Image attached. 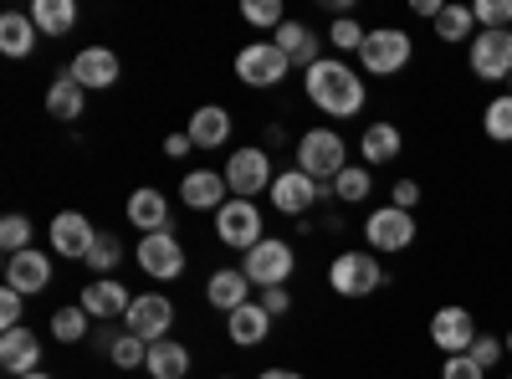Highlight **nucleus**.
<instances>
[{"instance_id": "f257e3e1", "label": "nucleus", "mask_w": 512, "mask_h": 379, "mask_svg": "<svg viewBox=\"0 0 512 379\" xmlns=\"http://www.w3.org/2000/svg\"><path fill=\"white\" fill-rule=\"evenodd\" d=\"M308 82V103L328 118H359L364 103H369V88L359 82V72L349 62H338V57H323L303 72Z\"/></svg>"}, {"instance_id": "f03ea898", "label": "nucleus", "mask_w": 512, "mask_h": 379, "mask_svg": "<svg viewBox=\"0 0 512 379\" xmlns=\"http://www.w3.org/2000/svg\"><path fill=\"white\" fill-rule=\"evenodd\" d=\"M297 170L313 175L318 185H333L338 175L349 170V149H344V139H338L333 129H308L303 139H297Z\"/></svg>"}, {"instance_id": "7ed1b4c3", "label": "nucleus", "mask_w": 512, "mask_h": 379, "mask_svg": "<svg viewBox=\"0 0 512 379\" xmlns=\"http://www.w3.org/2000/svg\"><path fill=\"white\" fill-rule=\"evenodd\" d=\"M420 236L415 226V210H400V205H379L364 216V246L369 251H384V257H400V251H410Z\"/></svg>"}, {"instance_id": "20e7f679", "label": "nucleus", "mask_w": 512, "mask_h": 379, "mask_svg": "<svg viewBox=\"0 0 512 379\" xmlns=\"http://www.w3.org/2000/svg\"><path fill=\"white\" fill-rule=\"evenodd\" d=\"M328 287L338 298H374L384 287V267L374 251H338L333 267H328Z\"/></svg>"}, {"instance_id": "39448f33", "label": "nucleus", "mask_w": 512, "mask_h": 379, "mask_svg": "<svg viewBox=\"0 0 512 379\" xmlns=\"http://www.w3.org/2000/svg\"><path fill=\"white\" fill-rule=\"evenodd\" d=\"M410 57H415V41L400 26H374L369 41L359 47V62H364L369 77H395V72L410 67Z\"/></svg>"}, {"instance_id": "423d86ee", "label": "nucleus", "mask_w": 512, "mask_h": 379, "mask_svg": "<svg viewBox=\"0 0 512 379\" xmlns=\"http://www.w3.org/2000/svg\"><path fill=\"white\" fill-rule=\"evenodd\" d=\"M292 267H297V251H292V241H282V236H262L246 257H241V272L251 277V287H287V277H292Z\"/></svg>"}, {"instance_id": "0eeeda50", "label": "nucleus", "mask_w": 512, "mask_h": 379, "mask_svg": "<svg viewBox=\"0 0 512 379\" xmlns=\"http://www.w3.org/2000/svg\"><path fill=\"white\" fill-rule=\"evenodd\" d=\"M466 67L482 82H512V31H477L466 47Z\"/></svg>"}, {"instance_id": "6e6552de", "label": "nucleus", "mask_w": 512, "mask_h": 379, "mask_svg": "<svg viewBox=\"0 0 512 379\" xmlns=\"http://www.w3.org/2000/svg\"><path fill=\"white\" fill-rule=\"evenodd\" d=\"M226 185H231V195L236 200H251V195H262V190H272V159H267V149H256V144H246V149H236L231 159H226Z\"/></svg>"}, {"instance_id": "1a4fd4ad", "label": "nucleus", "mask_w": 512, "mask_h": 379, "mask_svg": "<svg viewBox=\"0 0 512 379\" xmlns=\"http://www.w3.org/2000/svg\"><path fill=\"white\" fill-rule=\"evenodd\" d=\"M287 57L277 52V41H246V47L236 52V77L246 82V88H277V82L287 77Z\"/></svg>"}, {"instance_id": "9d476101", "label": "nucleus", "mask_w": 512, "mask_h": 379, "mask_svg": "<svg viewBox=\"0 0 512 379\" xmlns=\"http://www.w3.org/2000/svg\"><path fill=\"white\" fill-rule=\"evenodd\" d=\"M216 236L246 257V251L262 241V205H251V200H236V195H231V200L216 210Z\"/></svg>"}, {"instance_id": "9b49d317", "label": "nucleus", "mask_w": 512, "mask_h": 379, "mask_svg": "<svg viewBox=\"0 0 512 379\" xmlns=\"http://www.w3.org/2000/svg\"><path fill=\"white\" fill-rule=\"evenodd\" d=\"M477 318H472V308H461V303H446V308H436L431 313V344L451 359V354H466L477 344Z\"/></svg>"}, {"instance_id": "f8f14e48", "label": "nucleus", "mask_w": 512, "mask_h": 379, "mask_svg": "<svg viewBox=\"0 0 512 379\" xmlns=\"http://www.w3.org/2000/svg\"><path fill=\"white\" fill-rule=\"evenodd\" d=\"M267 195H272V205L282 210V216H308L323 195H333V185H318V180L303 175V170H282Z\"/></svg>"}, {"instance_id": "ddd939ff", "label": "nucleus", "mask_w": 512, "mask_h": 379, "mask_svg": "<svg viewBox=\"0 0 512 379\" xmlns=\"http://www.w3.org/2000/svg\"><path fill=\"white\" fill-rule=\"evenodd\" d=\"M123 328L139 333L144 344H159V339H169V328H175V303H169L164 292H144V298H134V308H128Z\"/></svg>"}, {"instance_id": "4468645a", "label": "nucleus", "mask_w": 512, "mask_h": 379, "mask_svg": "<svg viewBox=\"0 0 512 379\" xmlns=\"http://www.w3.org/2000/svg\"><path fill=\"white\" fill-rule=\"evenodd\" d=\"M139 267L154 277V282H175L185 272V246L175 231H154L139 241Z\"/></svg>"}, {"instance_id": "2eb2a0df", "label": "nucleus", "mask_w": 512, "mask_h": 379, "mask_svg": "<svg viewBox=\"0 0 512 379\" xmlns=\"http://www.w3.org/2000/svg\"><path fill=\"white\" fill-rule=\"evenodd\" d=\"M93 241H98V231H93V221L82 216V210H62V216L52 221V246H57V257H67V262H88Z\"/></svg>"}, {"instance_id": "dca6fc26", "label": "nucleus", "mask_w": 512, "mask_h": 379, "mask_svg": "<svg viewBox=\"0 0 512 379\" xmlns=\"http://www.w3.org/2000/svg\"><path fill=\"white\" fill-rule=\"evenodd\" d=\"M6 287H16L21 298H36V292L52 287V257L47 251H21V257H6Z\"/></svg>"}, {"instance_id": "f3484780", "label": "nucleus", "mask_w": 512, "mask_h": 379, "mask_svg": "<svg viewBox=\"0 0 512 379\" xmlns=\"http://www.w3.org/2000/svg\"><path fill=\"white\" fill-rule=\"evenodd\" d=\"M82 308H88L93 318H103V323H113V318H128L134 298H128V287L118 277H93L88 287H82Z\"/></svg>"}, {"instance_id": "a211bd4d", "label": "nucleus", "mask_w": 512, "mask_h": 379, "mask_svg": "<svg viewBox=\"0 0 512 379\" xmlns=\"http://www.w3.org/2000/svg\"><path fill=\"white\" fill-rule=\"evenodd\" d=\"M72 77L93 93V88H113V82L123 77V67H118V57H113L108 47H82V52L72 57Z\"/></svg>"}, {"instance_id": "6ab92c4d", "label": "nucleus", "mask_w": 512, "mask_h": 379, "mask_svg": "<svg viewBox=\"0 0 512 379\" xmlns=\"http://www.w3.org/2000/svg\"><path fill=\"white\" fill-rule=\"evenodd\" d=\"M0 364H6L16 379L36 374L41 369V339L31 328H11V333H0Z\"/></svg>"}, {"instance_id": "aec40b11", "label": "nucleus", "mask_w": 512, "mask_h": 379, "mask_svg": "<svg viewBox=\"0 0 512 379\" xmlns=\"http://www.w3.org/2000/svg\"><path fill=\"white\" fill-rule=\"evenodd\" d=\"M82 108H88V88H82V82L72 77V67H62L57 82L47 88V113H52L57 123H77Z\"/></svg>"}, {"instance_id": "412c9836", "label": "nucleus", "mask_w": 512, "mask_h": 379, "mask_svg": "<svg viewBox=\"0 0 512 379\" xmlns=\"http://www.w3.org/2000/svg\"><path fill=\"white\" fill-rule=\"evenodd\" d=\"M185 134H190V144H195V149H221V144L231 139V113H226V108H216V103H205V108H195V113H190Z\"/></svg>"}, {"instance_id": "4be33fe9", "label": "nucleus", "mask_w": 512, "mask_h": 379, "mask_svg": "<svg viewBox=\"0 0 512 379\" xmlns=\"http://www.w3.org/2000/svg\"><path fill=\"white\" fill-rule=\"evenodd\" d=\"M226 175H216V170H190L185 180H180V200L190 205V210H221L226 205Z\"/></svg>"}, {"instance_id": "5701e85b", "label": "nucleus", "mask_w": 512, "mask_h": 379, "mask_svg": "<svg viewBox=\"0 0 512 379\" xmlns=\"http://www.w3.org/2000/svg\"><path fill=\"white\" fill-rule=\"evenodd\" d=\"M405 149V134H400V123H369V129L359 134V154L364 164L374 170V164H395Z\"/></svg>"}, {"instance_id": "b1692460", "label": "nucleus", "mask_w": 512, "mask_h": 379, "mask_svg": "<svg viewBox=\"0 0 512 379\" xmlns=\"http://www.w3.org/2000/svg\"><path fill=\"white\" fill-rule=\"evenodd\" d=\"M246 292H251V277H246L241 267H221V272H210V282H205L210 308H221V313L246 308Z\"/></svg>"}, {"instance_id": "393cba45", "label": "nucleus", "mask_w": 512, "mask_h": 379, "mask_svg": "<svg viewBox=\"0 0 512 379\" xmlns=\"http://www.w3.org/2000/svg\"><path fill=\"white\" fill-rule=\"evenodd\" d=\"M226 333H231V344L236 349H256L272 333V313L262 308V303H246V308H236V313H226Z\"/></svg>"}, {"instance_id": "a878e982", "label": "nucleus", "mask_w": 512, "mask_h": 379, "mask_svg": "<svg viewBox=\"0 0 512 379\" xmlns=\"http://www.w3.org/2000/svg\"><path fill=\"white\" fill-rule=\"evenodd\" d=\"M272 41H277V52H282L287 62H297L303 72H308L313 62H323V57H318V31H313V26H303V21L277 26V36H272Z\"/></svg>"}, {"instance_id": "bb28decb", "label": "nucleus", "mask_w": 512, "mask_h": 379, "mask_svg": "<svg viewBox=\"0 0 512 379\" xmlns=\"http://www.w3.org/2000/svg\"><path fill=\"white\" fill-rule=\"evenodd\" d=\"M123 210H128V221H134L144 236H154V231H169V200H164L159 190H149V185L128 195V205H123Z\"/></svg>"}, {"instance_id": "cd10ccee", "label": "nucleus", "mask_w": 512, "mask_h": 379, "mask_svg": "<svg viewBox=\"0 0 512 379\" xmlns=\"http://www.w3.org/2000/svg\"><path fill=\"white\" fill-rule=\"evenodd\" d=\"M144 369H149L154 379H185V374H190V349L175 344V339H159V344H149Z\"/></svg>"}, {"instance_id": "c85d7f7f", "label": "nucleus", "mask_w": 512, "mask_h": 379, "mask_svg": "<svg viewBox=\"0 0 512 379\" xmlns=\"http://www.w3.org/2000/svg\"><path fill=\"white\" fill-rule=\"evenodd\" d=\"M36 21L31 16H21V11H6L0 16V52L6 57H31V47H36Z\"/></svg>"}, {"instance_id": "c756f323", "label": "nucleus", "mask_w": 512, "mask_h": 379, "mask_svg": "<svg viewBox=\"0 0 512 379\" xmlns=\"http://www.w3.org/2000/svg\"><path fill=\"white\" fill-rule=\"evenodd\" d=\"M31 21L41 36H67L77 26V6L72 0H31Z\"/></svg>"}, {"instance_id": "7c9ffc66", "label": "nucleus", "mask_w": 512, "mask_h": 379, "mask_svg": "<svg viewBox=\"0 0 512 379\" xmlns=\"http://www.w3.org/2000/svg\"><path fill=\"white\" fill-rule=\"evenodd\" d=\"M431 26H436V41H441V47H456V41H466V47H472V36H477L472 6H446Z\"/></svg>"}, {"instance_id": "2f4dec72", "label": "nucleus", "mask_w": 512, "mask_h": 379, "mask_svg": "<svg viewBox=\"0 0 512 379\" xmlns=\"http://www.w3.org/2000/svg\"><path fill=\"white\" fill-rule=\"evenodd\" d=\"M369 195H374V170L369 164H349V170L333 180V200L338 205H364Z\"/></svg>"}, {"instance_id": "473e14b6", "label": "nucleus", "mask_w": 512, "mask_h": 379, "mask_svg": "<svg viewBox=\"0 0 512 379\" xmlns=\"http://www.w3.org/2000/svg\"><path fill=\"white\" fill-rule=\"evenodd\" d=\"M482 134L492 144H512V93H497L487 108H482Z\"/></svg>"}, {"instance_id": "72a5a7b5", "label": "nucleus", "mask_w": 512, "mask_h": 379, "mask_svg": "<svg viewBox=\"0 0 512 379\" xmlns=\"http://www.w3.org/2000/svg\"><path fill=\"white\" fill-rule=\"evenodd\" d=\"M118 262H123V241H118L113 231H98V241H93V251H88V272H93V277H113Z\"/></svg>"}, {"instance_id": "f704fd0d", "label": "nucleus", "mask_w": 512, "mask_h": 379, "mask_svg": "<svg viewBox=\"0 0 512 379\" xmlns=\"http://www.w3.org/2000/svg\"><path fill=\"white\" fill-rule=\"evenodd\" d=\"M108 359L118 364V369H144V359H149V344L139 339V333H113V344H108Z\"/></svg>"}, {"instance_id": "c9c22d12", "label": "nucleus", "mask_w": 512, "mask_h": 379, "mask_svg": "<svg viewBox=\"0 0 512 379\" xmlns=\"http://www.w3.org/2000/svg\"><path fill=\"white\" fill-rule=\"evenodd\" d=\"M88 323H93V313L82 308V303H77V308H57V313H52V333H57L62 344L88 339Z\"/></svg>"}, {"instance_id": "e433bc0d", "label": "nucleus", "mask_w": 512, "mask_h": 379, "mask_svg": "<svg viewBox=\"0 0 512 379\" xmlns=\"http://www.w3.org/2000/svg\"><path fill=\"white\" fill-rule=\"evenodd\" d=\"M328 41H333L338 52H359L364 41H369V31H364L354 16H333V26H328Z\"/></svg>"}, {"instance_id": "4c0bfd02", "label": "nucleus", "mask_w": 512, "mask_h": 379, "mask_svg": "<svg viewBox=\"0 0 512 379\" xmlns=\"http://www.w3.org/2000/svg\"><path fill=\"white\" fill-rule=\"evenodd\" d=\"M472 16L482 31H512V0H477Z\"/></svg>"}, {"instance_id": "58836bf2", "label": "nucleus", "mask_w": 512, "mask_h": 379, "mask_svg": "<svg viewBox=\"0 0 512 379\" xmlns=\"http://www.w3.org/2000/svg\"><path fill=\"white\" fill-rule=\"evenodd\" d=\"M0 246H6V257L31 251V221L26 216H6V221H0Z\"/></svg>"}, {"instance_id": "ea45409f", "label": "nucleus", "mask_w": 512, "mask_h": 379, "mask_svg": "<svg viewBox=\"0 0 512 379\" xmlns=\"http://www.w3.org/2000/svg\"><path fill=\"white\" fill-rule=\"evenodd\" d=\"M241 16H246L251 26H287V16H282V0H246Z\"/></svg>"}, {"instance_id": "a19ab883", "label": "nucleus", "mask_w": 512, "mask_h": 379, "mask_svg": "<svg viewBox=\"0 0 512 379\" xmlns=\"http://www.w3.org/2000/svg\"><path fill=\"white\" fill-rule=\"evenodd\" d=\"M466 354H472V359H477L482 369H492V364H502V354H507V344H502V339H492V333L482 328V333H477V344H472V349H466Z\"/></svg>"}, {"instance_id": "79ce46f5", "label": "nucleus", "mask_w": 512, "mask_h": 379, "mask_svg": "<svg viewBox=\"0 0 512 379\" xmlns=\"http://www.w3.org/2000/svg\"><path fill=\"white\" fill-rule=\"evenodd\" d=\"M441 379H487V369H482L472 354H451V359L441 364Z\"/></svg>"}, {"instance_id": "37998d69", "label": "nucleus", "mask_w": 512, "mask_h": 379, "mask_svg": "<svg viewBox=\"0 0 512 379\" xmlns=\"http://www.w3.org/2000/svg\"><path fill=\"white\" fill-rule=\"evenodd\" d=\"M0 328H21V292L16 287H6V292H0Z\"/></svg>"}, {"instance_id": "c03bdc74", "label": "nucleus", "mask_w": 512, "mask_h": 379, "mask_svg": "<svg viewBox=\"0 0 512 379\" xmlns=\"http://www.w3.org/2000/svg\"><path fill=\"white\" fill-rule=\"evenodd\" d=\"M390 205H400V210H415V205H420V185H415V180H395V190H390Z\"/></svg>"}, {"instance_id": "a18cd8bd", "label": "nucleus", "mask_w": 512, "mask_h": 379, "mask_svg": "<svg viewBox=\"0 0 512 379\" xmlns=\"http://www.w3.org/2000/svg\"><path fill=\"white\" fill-rule=\"evenodd\" d=\"M262 308H267L272 318H282V313L292 308V292H287V287H267V292H262Z\"/></svg>"}, {"instance_id": "49530a36", "label": "nucleus", "mask_w": 512, "mask_h": 379, "mask_svg": "<svg viewBox=\"0 0 512 379\" xmlns=\"http://www.w3.org/2000/svg\"><path fill=\"white\" fill-rule=\"evenodd\" d=\"M190 149H195V144H190V134H169V139H164V154H169V159H185Z\"/></svg>"}, {"instance_id": "de8ad7c7", "label": "nucleus", "mask_w": 512, "mask_h": 379, "mask_svg": "<svg viewBox=\"0 0 512 379\" xmlns=\"http://www.w3.org/2000/svg\"><path fill=\"white\" fill-rule=\"evenodd\" d=\"M446 11V0H415V16H425V21H436Z\"/></svg>"}, {"instance_id": "09e8293b", "label": "nucleus", "mask_w": 512, "mask_h": 379, "mask_svg": "<svg viewBox=\"0 0 512 379\" xmlns=\"http://www.w3.org/2000/svg\"><path fill=\"white\" fill-rule=\"evenodd\" d=\"M262 379H303L297 369H262Z\"/></svg>"}, {"instance_id": "8fccbe9b", "label": "nucleus", "mask_w": 512, "mask_h": 379, "mask_svg": "<svg viewBox=\"0 0 512 379\" xmlns=\"http://www.w3.org/2000/svg\"><path fill=\"white\" fill-rule=\"evenodd\" d=\"M502 344H507V354H512V328H507V339H502Z\"/></svg>"}, {"instance_id": "3c124183", "label": "nucleus", "mask_w": 512, "mask_h": 379, "mask_svg": "<svg viewBox=\"0 0 512 379\" xmlns=\"http://www.w3.org/2000/svg\"><path fill=\"white\" fill-rule=\"evenodd\" d=\"M26 379H52V374H41V369H36V374H26Z\"/></svg>"}, {"instance_id": "603ef678", "label": "nucleus", "mask_w": 512, "mask_h": 379, "mask_svg": "<svg viewBox=\"0 0 512 379\" xmlns=\"http://www.w3.org/2000/svg\"><path fill=\"white\" fill-rule=\"evenodd\" d=\"M507 93H512V82H507Z\"/></svg>"}, {"instance_id": "864d4df0", "label": "nucleus", "mask_w": 512, "mask_h": 379, "mask_svg": "<svg viewBox=\"0 0 512 379\" xmlns=\"http://www.w3.org/2000/svg\"><path fill=\"white\" fill-rule=\"evenodd\" d=\"M507 379H512V374H507Z\"/></svg>"}]
</instances>
